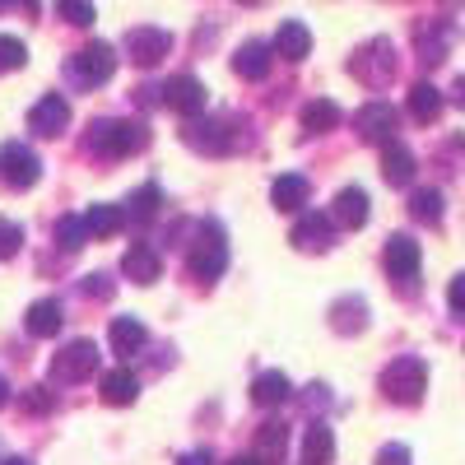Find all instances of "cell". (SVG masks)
<instances>
[{
  "mask_svg": "<svg viewBox=\"0 0 465 465\" xmlns=\"http://www.w3.org/2000/svg\"><path fill=\"white\" fill-rule=\"evenodd\" d=\"M331 326H335L340 335H359V331L368 326V302H363L359 293L340 298V302L331 307Z\"/></svg>",
  "mask_w": 465,
  "mask_h": 465,
  "instance_id": "cell-25",
  "label": "cell"
},
{
  "mask_svg": "<svg viewBox=\"0 0 465 465\" xmlns=\"http://www.w3.org/2000/svg\"><path fill=\"white\" fill-rule=\"evenodd\" d=\"M460 149H465V135H460Z\"/></svg>",
  "mask_w": 465,
  "mask_h": 465,
  "instance_id": "cell-49",
  "label": "cell"
},
{
  "mask_svg": "<svg viewBox=\"0 0 465 465\" xmlns=\"http://www.w3.org/2000/svg\"><path fill=\"white\" fill-rule=\"evenodd\" d=\"M98 396H103L107 405H131V401L140 396V381H135L131 368H112V372H103V381H98Z\"/></svg>",
  "mask_w": 465,
  "mask_h": 465,
  "instance_id": "cell-23",
  "label": "cell"
},
{
  "mask_svg": "<svg viewBox=\"0 0 465 465\" xmlns=\"http://www.w3.org/2000/svg\"><path fill=\"white\" fill-rule=\"evenodd\" d=\"M447 302H451V312H460L465 317V270L451 280V289H447Z\"/></svg>",
  "mask_w": 465,
  "mask_h": 465,
  "instance_id": "cell-40",
  "label": "cell"
},
{
  "mask_svg": "<svg viewBox=\"0 0 465 465\" xmlns=\"http://www.w3.org/2000/svg\"><path fill=\"white\" fill-rule=\"evenodd\" d=\"M410 116H414V122H423V126L438 122V116H442V94L433 84H414L410 89Z\"/></svg>",
  "mask_w": 465,
  "mask_h": 465,
  "instance_id": "cell-30",
  "label": "cell"
},
{
  "mask_svg": "<svg viewBox=\"0 0 465 465\" xmlns=\"http://www.w3.org/2000/svg\"><path fill=\"white\" fill-rule=\"evenodd\" d=\"M349 70L359 74L363 84H372V89H381L386 80L396 74V47L386 43V37H377V43H368L354 61H349Z\"/></svg>",
  "mask_w": 465,
  "mask_h": 465,
  "instance_id": "cell-8",
  "label": "cell"
},
{
  "mask_svg": "<svg viewBox=\"0 0 465 465\" xmlns=\"http://www.w3.org/2000/svg\"><path fill=\"white\" fill-rule=\"evenodd\" d=\"M381 177L391 186H410L414 182V149H405L401 140L381 144Z\"/></svg>",
  "mask_w": 465,
  "mask_h": 465,
  "instance_id": "cell-19",
  "label": "cell"
},
{
  "mask_svg": "<svg viewBox=\"0 0 465 465\" xmlns=\"http://www.w3.org/2000/svg\"><path fill=\"white\" fill-rule=\"evenodd\" d=\"M5 405H10V381L0 377V410H5Z\"/></svg>",
  "mask_w": 465,
  "mask_h": 465,
  "instance_id": "cell-44",
  "label": "cell"
},
{
  "mask_svg": "<svg viewBox=\"0 0 465 465\" xmlns=\"http://www.w3.org/2000/svg\"><path fill=\"white\" fill-rule=\"evenodd\" d=\"M61 326H65V317H61V302H52V298L33 302V307H28V317H24V331H28L33 340H52Z\"/></svg>",
  "mask_w": 465,
  "mask_h": 465,
  "instance_id": "cell-22",
  "label": "cell"
},
{
  "mask_svg": "<svg viewBox=\"0 0 465 465\" xmlns=\"http://www.w3.org/2000/svg\"><path fill=\"white\" fill-rule=\"evenodd\" d=\"M112 70H116V52H112L107 43H89V47H80V52L65 61V74H70L74 89H98V84H107Z\"/></svg>",
  "mask_w": 465,
  "mask_h": 465,
  "instance_id": "cell-4",
  "label": "cell"
},
{
  "mask_svg": "<svg viewBox=\"0 0 465 465\" xmlns=\"http://www.w3.org/2000/svg\"><path fill=\"white\" fill-rule=\"evenodd\" d=\"M89 238H94V232H89V219H84V214H65V219L56 223V247L70 252V256H74V252H84Z\"/></svg>",
  "mask_w": 465,
  "mask_h": 465,
  "instance_id": "cell-29",
  "label": "cell"
},
{
  "mask_svg": "<svg viewBox=\"0 0 465 465\" xmlns=\"http://www.w3.org/2000/svg\"><path fill=\"white\" fill-rule=\"evenodd\" d=\"M159 205H163V191L153 186V182H144L140 191H131V201H126V214H131V219H140V223H149L153 214H159Z\"/></svg>",
  "mask_w": 465,
  "mask_h": 465,
  "instance_id": "cell-31",
  "label": "cell"
},
{
  "mask_svg": "<svg viewBox=\"0 0 465 465\" xmlns=\"http://www.w3.org/2000/svg\"><path fill=\"white\" fill-rule=\"evenodd\" d=\"M5 5H10V0H0V10H5Z\"/></svg>",
  "mask_w": 465,
  "mask_h": 465,
  "instance_id": "cell-48",
  "label": "cell"
},
{
  "mask_svg": "<svg viewBox=\"0 0 465 465\" xmlns=\"http://www.w3.org/2000/svg\"><path fill=\"white\" fill-rule=\"evenodd\" d=\"M335 219L331 214H322V210H312V214H302L298 223H293V247L298 252H307V256H317V252H331L335 247Z\"/></svg>",
  "mask_w": 465,
  "mask_h": 465,
  "instance_id": "cell-10",
  "label": "cell"
},
{
  "mask_svg": "<svg viewBox=\"0 0 465 465\" xmlns=\"http://www.w3.org/2000/svg\"><path fill=\"white\" fill-rule=\"evenodd\" d=\"M19 242H24V228L15 219H0V261L19 256Z\"/></svg>",
  "mask_w": 465,
  "mask_h": 465,
  "instance_id": "cell-38",
  "label": "cell"
},
{
  "mask_svg": "<svg viewBox=\"0 0 465 465\" xmlns=\"http://www.w3.org/2000/svg\"><path fill=\"white\" fill-rule=\"evenodd\" d=\"M340 126V103H331V98H312L302 107V131L307 135H326V131H335Z\"/></svg>",
  "mask_w": 465,
  "mask_h": 465,
  "instance_id": "cell-28",
  "label": "cell"
},
{
  "mask_svg": "<svg viewBox=\"0 0 465 465\" xmlns=\"http://www.w3.org/2000/svg\"><path fill=\"white\" fill-rule=\"evenodd\" d=\"M275 52H280L284 61H293V65L312 56V33H307V24H298V19L280 24V33H275Z\"/></svg>",
  "mask_w": 465,
  "mask_h": 465,
  "instance_id": "cell-20",
  "label": "cell"
},
{
  "mask_svg": "<svg viewBox=\"0 0 465 465\" xmlns=\"http://www.w3.org/2000/svg\"><path fill=\"white\" fill-rule=\"evenodd\" d=\"M252 456L256 460H284L289 456V423H280V419H270V423H261V433H256V447H252Z\"/></svg>",
  "mask_w": 465,
  "mask_h": 465,
  "instance_id": "cell-21",
  "label": "cell"
},
{
  "mask_svg": "<svg viewBox=\"0 0 465 465\" xmlns=\"http://www.w3.org/2000/svg\"><path fill=\"white\" fill-rule=\"evenodd\" d=\"M163 103L177 116H201L205 103H210V94H205V84L196 80V74H173V80L163 84Z\"/></svg>",
  "mask_w": 465,
  "mask_h": 465,
  "instance_id": "cell-13",
  "label": "cell"
},
{
  "mask_svg": "<svg viewBox=\"0 0 465 465\" xmlns=\"http://www.w3.org/2000/svg\"><path fill=\"white\" fill-rule=\"evenodd\" d=\"M112 289H116V284H112V275H103V270H94V275H84V280H80V293H84V298H94V302H107V298H112Z\"/></svg>",
  "mask_w": 465,
  "mask_h": 465,
  "instance_id": "cell-37",
  "label": "cell"
},
{
  "mask_svg": "<svg viewBox=\"0 0 465 465\" xmlns=\"http://www.w3.org/2000/svg\"><path fill=\"white\" fill-rule=\"evenodd\" d=\"M126 52H131V61L135 65H159L168 52H173V33L168 28H149V24H140V28H131V37H126Z\"/></svg>",
  "mask_w": 465,
  "mask_h": 465,
  "instance_id": "cell-12",
  "label": "cell"
},
{
  "mask_svg": "<svg viewBox=\"0 0 465 465\" xmlns=\"http://www.w3.org/2000/svg\"><path fill=\"white\" fill-rule=\"evenodd\" d=\"M0 465H28V460L24 456H10V460H0Z\"/></svg>",
  "mask_w": 465,
  "mask_h": 465,
  "instance_id": "cell-46",
  "label": "cell"
},
{
  "mask_svg": "<svg viewBox=\"0 0 465 465\" xmlns=\"http://www.w3.org/2000/svg\"><path fill=\"white\" fill-rule=\"evenodd\" d=\"M186 270L196 275L201 284H214L223 270H228V242H223V223H214V219H205L201 223V242L191 247V256H186Z\"/></svg>",
  "mask_w": 465,
  "mask_h": 465,
  "instance_id": "cell-3",
  "label": "cell"
},
{
  "mask_svg": "<svg viewBox=\"0 0 465 465\" xmlns=\"http://www.w3.org/2000/svg\"><path fill=\"white\" fill-rule=\"evenodd\" d=\"M307 196H312V186H307V177H298V173H284V177H275V186H270V205H275L280 214H298L307 205Z\"/></svg>",
  "mask_w": 465,
  "mask_h": 465,
  "instance_id": "cell-17",
  "label": "cell"
},
{
  "mask_svg": "<svg viewBox=\"0 0 465 465\" xmlns=\"http://www.w3.org/2000/svg\"><path fill=\"white\" fill-rule=\"evenodd\" d=\"M65 126H70V103L61 94H43V98L28 107V131L33 135L56 140V135H65Z\"/></svg>",
  "mask_w": 465,
  "mask_h": 465,
  "instance_id": "cell-11",
  "label": "cell"
},
{
  "mask_svg": "<svg viewBox=\"0 0 465 465\" xmlns=\"http://www.w3.org/2000/svg\"><path fill=\"white\" fill-rule=\"evenodd\" d=\"M377 465H410V447L405 442H386L377 451Z\"/></svg>",
  "mask_w": 465,
  "mask_h": 465,
  "instance_id": "cell-39",
  "label": "cell"
},
{
  "mask_svg": "<svg viewBox=\"0 0 465 465\" xmlns=\"http://www.w3.org/2000/svg\"><path fill=\"white\" fill-rule=\"evenodd\" d=\"M94 372H98V344L94 340H74L52 359V381H61V386L89 381Z\"/></svg>",
  "mask_w": 465,
  "mask_h": 465,
  "instance_id": "cell-6",
  "label": "cell"
},
{
  "mask_svg": "<svg viewBox=\"0 0 465 465\" xmlns=\"http://www.w3.org/2000/svg\"><path fill=\"white\" fill-rule=\"evenodd\" d=\"M52 405H56V401H52L47 386H28V391L19 396V410H24V414H52Z\"/></svg>",
  "mask_w": 465,
  "mask_h": 465,
  "instance_id": "cell-36",
  "label": "cell"
},
{
  "mask_svg": "<svg viewBox=\"0 0 465 465\" xmlns=\"http://www.w3.org/2000/svg\"><path fill=\"white\" fill-rule=\"evenodd\" d=\"M84 219H89V232H94V238H116V232H122V223H126L122 205H94Z\"/></svg>",
  "mask_w": 465,
  "mask_h": 465,
  "instance_id": "cell-32",
  "label": "cell"
},
{
  "mask_svg": "<svg viewBox=\"0 0 465 465\" xmlns=\"http://www.w3.org/2000/svg\"><path fill=\"white\" fill-rule=\"evenodd\" d=\"M242 5H247V0H242Z\"/></svg>",
  "mask_w": 465,
  "mask_h": 465,
  "instance_id": "cell-50",
  "label": "cell"
},
{
  "mask_svg": "<svg viewBox=\"0 0 465 465\" xmlns=\"http://www.w3.org/2000/svg\"><path fill=\"white\" fill-rule=\"evenodd\" d=\"M354 126H359V140H368V144H386V140H396V126H401V112H396L391 103H381V98H372V103H363V107H359V116H354Z\"/></svg>",
  "mask_w": 465,
  "mask_h": 465,
  "instance_id": "cell-9",
  "label": "cell"
},
{
  "mask_svg": "<svg viewBox=\"0 0 465 465\" xmlns=\"http://www.w3.org/2000/svg\"><path fill=\"white\" fill-rule=\"evenodd\" d=\"M451 103H456V107H465V74H460V80L451 84Z\"/></svg>",
  "mask_w": 465,
  "mask_h": 465,
  "instance_id": "cell-43",
  "label": "cell"
},
{
  "mask_svg": "<svg viewBox=\"0 0 465 465\" xmlns=\"http://www.w3.org/2000/svg\"><path fill=\"white\" fill-rule=\"evenodd\" d=\"M307 410H322V405H331V386H322V381H312V386H307Z\"/></svg>",
  "mask_w": 465,
  "mask_h": 465,
  "instance_id": "cell-41",
  "label": "cell"
},
{
  "mask_svg": "<svg viewBox=\"0 0 465 465\" xmlns=\"http://www.w3.org/2000/svg\"><path fill=\"white\" fill-rule=\"evenodd\" d=\"M56 15H61L65 24H74V28H89V24L98 19L94 0H56Z\"/></svg>",
  "mask_w": 465,
  "mask_h": 465,
  "instance_id": "cell-35",
  "label": "cell"
},
{
  "mask_svg": "<svg viewBox=\"0 0 465 465\" xmlns=\"http://www.w3.org/2000/svg\"><path fill=\"white\" fill-rule=\"evenodd\" d=\"M28 65V47L19 43L15 33H0V74H10V70H24Z\"/></svg>",
  "mask_w": 465,
  "mask_h": 465,
  "instance_id": "cell-34",
  "label": "cell"
},
{
  "mask_svg": "<svg viewBox=\"0 0 465 465\" xmlns=\"http://www.w3.org/2000/svg\"><path fill=\"white\" fill-rule=\"evenodd\" d=\"M182 140H186L191 149H196V153H228V149H232L228 126H223V122H210L205 112H201V116H191L186 131H182Z\"/></svg>",
  "mask_w": 465,
  "mask_h": 465,
  "instance_id": "cell-14",
  "label": "cell"
},
{
  "mask_svg": "<svg viewBox=\"0 0 465 465\" xmlns=\"http://www.w3.org/2000/svg\"><path fill=\"white\" fill-rule=\"evenodd\" d=\"M289 396H293V386H289L284 372H261V377L252 381V405H261V410H275V405H284Z\"/></svg>",
  "mask_w": 465,
  "mask_h": 465,
  "instance_id": "cell-26",
  "label": "cell"
},
{
  "mask_svg": "<svg viewBox=\"0 0 465 465\" xmlns=\"http://www.w3.org/2000/svg\"><path fill=\"white\" fill-rule=\"evenodd\" d=\"M228 465H261V460H256V456H232Z\"/></svg>",
  "mask_w": 465,
  "mask_h": 465,
  "instance_id": "cell-45",
  "label": "cell"
},
{
  "mask_svg": "<svg viewBox=\"0 0 465 465\" xmlns=\"http://www.w3.org/2000/svg\"><path fill=\"white\" fill-rule=\"evenodd\" d=\"M419 242L410 238V232H391L386 238V252H381V265H386V275H391V284L401 289H414V280H419Z\"/></svg>",
  "mask_w": 465,
  "mask_h": 465,
  "instance_id": "cell-7",
  "label": "cell"
},
{
  "mask_svg": "<svg viewBox=\"0 0 465 465\" xmlns=\"http://www.w3.org/2000/svg\"><path fill=\"white\" fill-rule=\"evenodd\" d=\"M442 191H433V186H423V191H414L410 196V214L419 219V223H442Z\"/></svg>",
  "mask_w": 465,
  "mask_h": 465,
  "instance_id": "cell-33",
  "label": "cell"
},
{
  "mask_svg": "<svg viewBox=\"0 0 465 465\" xmlns=\"http://www.w3.org/2000/svg\"><path fill=\"white\" fill-rule=\"evenodd\" d=\"M270 56H275V52L252 37V43H242L238 56H232V70H238L242 80H265V74H270Z\"/></svg>",
  "mask_w": 465,
  "mask_h": 465,
  "instance_id": "cell-27",
  "label": "cell"
},
{
  "mask_svg": "<svg viewBox=\"0 0 465 465\" xmlns=\"http://www.w3.org/2000/svg\"><path fill=\"white\" fill-rule=\"evenodd\" d=\"M381 391H386V401H396V405H419L423 391H429V363L414 359V354L391 359L386 372H381Z\"/></svg>",
  "mask_w": 465,
  "mask_h": 465,
  "instance_id": "cell-2",
  "label": "cell"
},
{
  "mask_svg": "<svg viewBox=\"0 0 465 465\" xmlns=\"http://www.w3.org/2000/svg\"><path fill=\"white\" fill-rule=\"evenodd\" d=\"M302 460L307 465H331L335 460V433L326 429V423H307V433H302Z\"/></svg>",
  "mask_w": 465,
  "mask_h": 465,
  "instance_id": "cell-24",
  "label": "cell"
},
{
  "mask_svg": "<svg viewBox=\"0 0 465 465\" xmlns=\"http://www.w3.org/2000/svg\"><path fill=\"white\" fill-rule=\"evenodd\" d=\"M144 340H149V331H144L140 317H116L107 326V344H112V354H122V359H135L144 349Z\"/></svg>",
  "mask_w": 465,
  "mask_h": 465,
  "instance_id": "cell-16",
  "label": "cell"
},
{
  "mask_svg": "<svg viewBox=\"0 0 465 465\" xmlns=\"http://www.w3.org/2000/svg\"><path fill=\"white\" fill-rule=\"evenodd\" d=\"M149 144V126L140 122H116V116H98L84 135V149L94 159H126V153Z\"/></svg>",
  "mask_w": 465,
  "mask_h": 465,
  "instance_id": "cell-1",
  "label": "cell"
},
{
  "mask_svg": "<svg viewBox=\"0 0 465 465\" xmlns=\"http://www.w3.org/2000/svg\"><path fill=\"white\" fill-rule=\"evenodd\" d=\"M177 465H210V451H186Z\"/></svg>",
  "mask_w": 465,
  "mask_h": 465,
  "instance_id": "cell-42",
  "label": "cell"
},
{
  "mask_svg": "<svg viewBox=\"0 0 465 465\" xmlns=\"http://www.w3.org/2000/svg\"><path fill=\"white\" fill-rule=\"evenodd\" d=\"M122 275H126L131 284H153V280L163 275V261H159V252H153V247L135 242V247L122 256Z\"/></svg>",
  "mask_w": 465,
  "mask_h": 465,
  "instance_id": "cell-18",
  "label": "cell"
},
{
  "mask_svg": "<svg viewBox=\"0 0 465 465\" xmlns=\"http://www.w3.org/2000/svg\"><path fill=\"white\" fill-rule=\"evenodd\" d=\"M368 214H372V201H368L363 186H344L340 196H335V205H331V219H335L340 228H363Z\"/></svg>",
  "mask_w": 465,
  "mask_h": 465,
  "instance_id": "cell-15",
  "label": "cell"
},
{
  "mask_svg": "<svg viewBox=\"0 0 465 465\" xmlns=\"http://www.w3.org/2000/svg\"><path fill=\"white\" fill-rule=\"evenodd\" d=\"M24 10H28V15H37V0H24Z\"/></svg>",
  "mask_w": 465,
  "mask_h": 465,
  "instance_id": "cell-47",
  "label": "cell"
},
{
  "mask_svg": "<svg viewBox=\"0 0 465 465\" xmlns=\"http://www.w3.org/2000/svg\"><path fill=\"white\" fill-rule=\"evenodd\" d=\"M37 177H43V159H37L24 140L0 144V182L15 186V191H28V186H37Z\"/></svg>",
  "mask_w": 465,
  "mask_h": 465,
  "instance_id": "cell-5",
  "label": "cell"
}]
</instances>
